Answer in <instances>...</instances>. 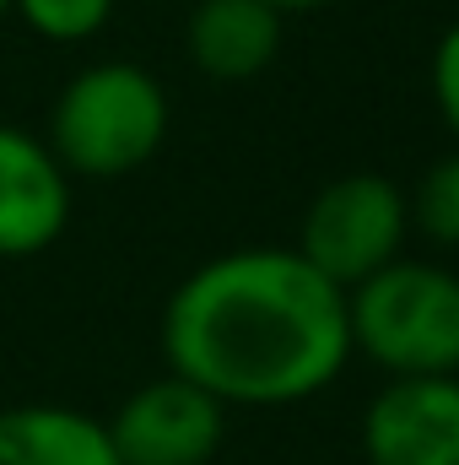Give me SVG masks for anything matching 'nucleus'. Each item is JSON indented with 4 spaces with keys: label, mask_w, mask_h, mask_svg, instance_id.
I'll list each match as a JSON object with an SVG mask.
<instances>
[{
    "label": "nucleus",
    "mask_w": 459,
    "mask_h": 465,
    "mask_svg": "<svg viewBox=\"0 0 459 465\" xmlns=\"http://www.w3.org/2000/svg\"><path fill=\"white\" fill-rule=\"evenodd\" d=\"M162 357L222 406L314 401L351 362L346 292L298 249H228L168 292Z\"/></svg>",
    "instance_id": "obj_1"
},
{
    "label": "nucleus",
    "mask_w": 459,
    "mask_h": 465,
    "mask_svg": "<svg viewBox=\"0 0 459 465\" xmlns=\"http://www.w3.org/2000/svg\"><path fill=\"white\" fill-rule=\"evenodd\" d=\"M168 124V87L146 65L93 60L60 87L44 141L71 179H124L162 152Z\"/></svg>",
    "instance_id": "obj_2"
},
{
    "label": "nucleus",
    "mask_w": 459,
    "mask_h": 465,
    "mask_svg": "<svg viewBox=\"0 0 459 465\" xmlns=\"http://www.w3.org/2000/svg\"><path fill=\"white\" fill-rule=\"evenodd\" d=\"M351 357L389 379L459 373V276L433 260H389L346 292Z\"/></svg>",
    "instance_id": "obj_3"
},
{
    "label": "nucleus",
    "mask_w": 459,
    "mask_h": 465,
    "mask_svg": "<svg viewBox=\"0 0 459 465\" xmlns=\"http://www.w3.org/2000/svg\"><path fill=\"white\" fill-rule=\"evenodd\" d=\"M411 232V206L405 190L384 173H346L336 184H325L298 228V254L351 292L356 282H367L373 271H384L389 260H400Z\"/></svg>",
    "instance_id": "obj_4"
},
{
    "label": "nucleus",
    "mask_w": 459,
    "mask_h": 465,
    "mask_svg": "<svg viewBox=\"0 0 459 465\" xmlns=\"http://www.w3.org/2000/svg\"><path fill=\"white\" fill-rule=\"evenodd\" d=\"M109 439L119 465H211L228 439V406L200 384L162 373L119 401Z\"/></svg>",
    "instance_id": "obj_5"
},
{
    "label": "nucleus",
    "mask_w": 459,
    "mask_h": 465,
    "mask_svg": "<svg viewBox=\"0 0 459 465\" xmlns=\"http://www.w3.org/2000/svg\"><path fill=\"white\" fill-rule=\"evenodd\" d=\"M367 465H459V373L389 379L362 411Z\"/></svg>",
    "instance_id": "obj_6"
},
{
    "label": "nucleus",
    "mask_w": 459,
    "mask_h": 465,
    "mask_svg": "<svg viewBox=\"0 0 459 465\" xmlns=\"http://www.w3.org/2000/svg\"><path fill=\"white\" fill-rule=\"evenodd\" d=\"M71 223V173L44 135L0 119V260L44 254Z\"/></svg>",
    "instance_id": "obj_7"
},
{
    "label": "nucleus",
    "mask_w": 459,
    "mask_h": 465,
    "mask_svg": "<svg viewBox=\"0 0 459 465\" xmlns=\"http://www.w3.org/2000/svg\"><path fill=\"white\" fill-rule=\"evenodd\" d=\"M184 49L206 82H254L281 54V11L265 0H190Z\"/></svg>",
    "instance_id": "obj_8"
},
{
    "label": "nucleus",
    "mask_w": 459,
    "mask_h": 465,
    "mask_svg": "<svg viewBox=\"0 0 459 465\" xmlns=\"http://www.w3.org/2000/svg\"><path fill=\"white\" fill-rule=\"evenodd\" d=\"M0 465H119V455L103 417L27 401L0 411Z\"/></svg>",
    "instance_id": "obj_9"
},
{
    "label": "nucleus",
    "mask_w": 459,
    "mask_h": 465,
    "mask_svg": "<svg viewBox=\"0 0 459 465\" xmlns=\"http://www.w3.org/2000/svg\"><path fill=\"white\" fill-rule=\"evenodd\" d=\"M405 206H411V228L422 238L459 249V146L422 173V184L405 195Z\"/></svg>",
    "instance_id": "obj_10"
},
{
    "label": "nucleus",
    "mask_w": 459,
    "mask_h": 465,
    "mask_svg": "<svg viewBox=\"0 0 459 465\" xmlns=\"http://www.w3.org/2000/svg\"><path fill=\"white\" fill-rule=\"evenodd\" d=\"M119 0H11V11L44 38V44H82L109 27Z\"/></svg>",
    "instance_id": "obj_11"
},
{
    "label": "nucleus",
    "mask_w": 459,
    "mask_h": 465,
    "mask_svg": "<svg viewBox=\"0 0 459 465\" xmlns=\"http://www.w3.org/2000/svg\"><path fill=\"white\" fill-rule=\"evenodd\" d=\"M427 82H433V104L438 119L449 124V135L459 141V16L438 33L433 44V65H427Z\"/></svg>",
    "instance_id": "obj_12"
},
{
    "label": "nucleus",
    "mask_w": 459,
    "mask_h": 465,
    "mask_svg": "<svg viewBox=\"0 0 459 465\" xmlns=\"http://www.w3.org/2000/svg\"><path fill=\"white\" fill-rule=\"evenodd\" d=\"M265 5H276V11L287 16V11H325V5H336V0H265Z\"/></svg>",
    "instance_id": "obj_13"
},
{
    "label": "nucleus",
    "mask_w": 459,
    "mask_h": 465,
    "mask_svg": "<svg viewBox=\"0 0 459 465\" xmlns=\"http://www.w3.org/2000/svg\"><path fill=\"white\" fill-rule=\"evenodd\" d=\"M0 16H11V0H0Z\"/></svg>",
    "instance_id": "obj_14"
},
{
    "label": "nucleus",
    "mask_w": 459,
    "mask_h": 465,
    "mask_svg": "<svg viewBox=\"0 0 459 465\" xmlns=\"http://www.w3.org/2000/svg\"><path fill=\"white\" fill-rule=\"evenodd\" d=\"M157 5H168V0H157Z\"/></svg>",
    "instance_id": "obj_15"
}]
</instances>
